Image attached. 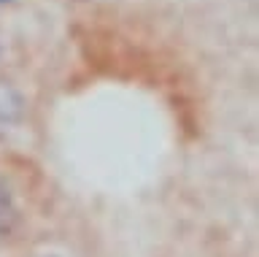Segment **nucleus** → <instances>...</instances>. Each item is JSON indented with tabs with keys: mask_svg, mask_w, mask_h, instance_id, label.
Here are the masks:
<instances>
[{
	"mask_svg": "<svg viewBox=\"0 0 259 257\" xmlns=\"http://www.w3.org/2000/svg\"><path fill=\"white\" fill-rule=\"evenodd\" d=\"M24 117V98L14 84L0 82V125H14Z\"/></svg>",
	"mask_w": 259,
	"mask_h": 257,
	"instance_id": "1",
	"label": "nucleus"
},
{
	"mask_svg": "<svg viewBox=\"0 0 259 257\" xmlns=\"http://www.w3.org/2000/svg\"><path fill=\"white\" fill-rule=\"evenodd\" d=\"M0 3H11V0H0Z\"/></svg>",
	"mask_w": 259,
	"mask_h": 257,
	"instance_id": "3",
	"label": "nucleus"
},
{
	"mask_svg": "<svg viewBox=\"0 0 259 257\" xmlns=\"http://www.w3.org/2000/svg\"><path fill=\"white\" fill-rule=\"evenodd\" d=\"M14 222H16V206H14V195H11V190L6 187V181L0 179V236L11 233Z\"/></svg>",
	"mask_w": 259,
	"mask_h": 257,
	"instance_id": "2",
	"label": "nucleus"
}]
</instances>
